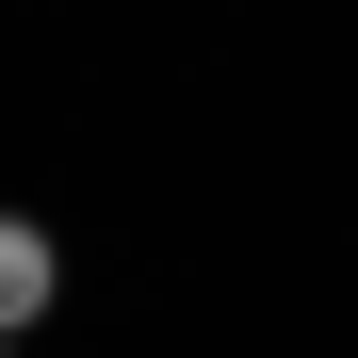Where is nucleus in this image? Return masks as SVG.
<instances>
[{"label":"nucleus","mask_w":358,"mask_h":358,"mask_svg":"<svg viewBox=\"0 0 358 358\" xmlns=\"http://www.w3.org/2000/svg\"><path fill=\"white\" fill-rule=\"evenodd\" d=\"M49 293H66V261H49V228H33V212H0V342H17V326L49 310Z\"/></svg>","instance_id":"obj_1"},{"label":"nucleus","mask_w":358,"mask_h":358,"mask_svg":"<svg viewBox=\"0 0 358 358\" xmlns=\"http://www.w3.org/2000/svg\"><path fill=\"white\" fill-rule=\"evenodd\" d=\"M0 358H17V342H0Z\"/></svg>","instance_id":"obj_2"}]
</instances>
